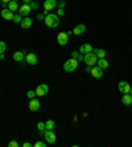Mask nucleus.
I'll return each mask as SVG.
<instances>
[{"mask_svg": "<svg viewBox=\"0 0 132 147\" xmlns=\"http://www.w3.org/2000/svg\"><path fill=\"white\" fill-rule=\"evenodd\" d=\"M122 103L124 106H131L132 105V96L129 93H127V94H124V96L122 97Z\"/></svg>", "mask_w": 132, "mask_h": 147, "instance_id": "obj_18", "label": "nucleus"}, {"mask_svg": "<svg viewBox=\"0 0 132 147\" xmlns=\"http://www.w3.org/2000/svg\"><path fill=\"white\" fill-rule=\"evenodd\" d=\"M33 144L32 143H28V142H25V143H23V147H32Z\"/></svg>", "mask_w": 132, "mask_h": 147, "instance_id": "obj_34", "label": "nucleus"}, {"mask_svg": "<svg viewBox=\"0 0 132 147\" xmlns=\"http://www.w3.org/2000/svg\"><path fill=\"white\" fill-rule=\"evenodd\" d=\"M129 94H131V96H132V89H131V92H129Z\"/></svg>", "mask_w": 132, "mask_h": 147, "instance_id": "obj_40", "label": "nucleus"}, {"mask_svg": "<svg viewBox=\"0 0 132 147\" xmlns=\"http://www.w3.org/2000/svg\"><path fill=\"white\" fill-rule=\"evenodd\" d=\"M31 1H32V0H23V3H24V4H29Z\"/></svg>", "mask_w": 132, "mask_h": 147, "instance_id": "obj_38", "label": "nucleus"}, {"mask_svg": "<svg viewBox=\"0 0 132 147\" xmlns=\"http://www.w3.org/2000/svg\"><path fill=\"white\" fill-rule=\"evenodd\" d=\"M37 129L40 131H45V123H44V122H38L37 123Z\"/></svg>", "mask_w": 132, "mask_h": 147, "instance_id": "obj_26", "label": "nucleus"}, {"mask_svg": "<svg viewBox=\"0 0 132 147\" xmlns=\"http://www.w3.org/2000/svg\"><path fill=\"white\" fill-rule=\"evenodd\" d=\"M35 96H36V90H29V92L27 93V97H28L29 99L35 98Z\"/></svg>", "mask_w": 132, "mask_h": 147, "instance_id": "obj_25", "label": "nucleus"}, {"mask_svg": "<svg viewBox=\"0 0 132 147\" xmlns=\"http://www.w3.org/2000/svg\"><path fill=\"white\" fill-rule=\"evenodd\" d=\"M118 89L119 92L122 93V94H127V93L131 92V86H129V84L127 81H120L119 82V85H118Z\"/></svg>", "mask_w": 132, "mask_h": 147, "instance_id": "obj_7", "label": "nucleus"}, {"mask_svg": "<svg viewBox=\"0 0 132 147\" xmlns=\"http://www.w3.org/2000/svg\"><path fill=\"white\" fill-rule=\"evenodd\" d=\"M25 61H27V64H29V65H36L37 61H38V58L35 53H27V56H25Z\"/></svg>", "mask_w": 132, "mask_h": 147, "instance_id": "obj_11", "label": "nucleus"}, {"mask_svg": "<svg viewBox=\"0 0 132 147\" xmlns=\"http://www.w3.org/2000/svg\"><path fill=\"white\" fill-rule=\"evenodd\" d=\"M8 9L15 12V11H19V4L17 1H15V0H11L9 3H8Z\"/></svg>", "mask_w": 132, "mask_h": 147, "instance_id": "obj_20", "label": "nucleus"}, {"mask_svg": "<svg viewBox=\"0 0 132 147\" xmlns=\"http://www.w3.org/2000/svg\"><path fill=\"white\" fill-rule=\"evenodd\" d=\"M31 11H32V8H31V5H29V4H24V3H23V5H20V7H19V13H20L23 17L28 16V15L31 13Z\"/></svg>", "mask_w": 132, "mask_h": 147, "instance_id": "obj_8", "label": "nucleus"}, {"mask_svg": "<svg viewBox=\"0 0 132 147\" xmlns=\"http://www.w3.org/2000/svg\"><path fill=\"white\" fill-rule=\"evenodd\" d=\"M49 92V86L46 84H40V85L36 88V96L38 97H45Z\"/></svg>", "mask_w": 132, "mask_h": 147, "instance_id": "obj_5", "label": "nucleus"}, {"mask_svg": "<svg viewBox=\"0 0 132 147\" xmlns=\"http://www.w3.org/2000/svg\"><path fill=\"white\" fill-rule=\"evenodd\" d=\"M29 5H31L32 11H37V9H38V7H40V4H38L37 1H33V0H32L31 3H29Z\"/></svg>", "mask_w": 132, "mask_h": 147, "instance_id": "obj_23", "label": "nucleus"}, {"mask_svg": "<svg viewBox=\"0 0 132 147\" xmlns=\"http://www.w3.org/2000/svg\"><path fill=\"white\" fill-rule=\"evenodd\" d=\"M57 7V0H45L44 1V9L45 11H52Z\"/></svg>", "mask_w": 132, "mask_h": 147, "instance_id": "obj_12", "label": "nucleus"}, {"mask_svg": "<svg viewBox=\"0 0 132 147\" xmlns=\"http://www.w3.org/2000/svg\"><path fill=\"white\" fill-rule=\"evenodd\" d=\"M15 1H17V0H15Z\"/></svg>", "mask_w": 132, "mask_h": 147, "instance_id": "obj_41", "label": "nucleus"}, {"mask_svg": "<svg viewBox=\"0 0 132 147\" xmlns=\"http://www.w3.org/2000/svg\"><path fill=\"white\" fill-rule=\"evenodd\" d=\"M77 60H78V61H82V60H83V55H82V53H79V56L77 57Z\"/></svg>", "mask_w": 132, "mask_h": 147, "instance_id": "obj_35", "label": "nucleus"}, {"mask_svg": "<svg viewBox=\"0 0 132 147\" xmlns=\"http://www.w3.org/2000/svg\"><path fill=\"white\" fill-rule=\"evenodd\" d=\"M91 74H93V77L94 78H102L103 77V69L99 68L98 65H94L93 68H91Z\"/></svg>", "mask_w": 132, "mask_h": 147, "instance_id": "obj_9", "label": "nucleus"}, {"mask_svg": "<svg viewBox=\"0 0 132 147\" xmlns=\"http://www.w3.org/2000/svg\"><path fill=\"white\" fill-rule=\"evenodd\" d=\"M0 3H1V1H0Z\"/></svg>", "mask_w": 132, "mask_h": 147, "instance_id": "obj_42", "label": "nucleus"}, {"mask_svg": "<svg viewBox=\"0 0 132 147\" xmlns=\"http://www.w3.org/2000/svg\"><path fill=\"white\" fill-rule=\"evenodd\" d=\"M85 31H86V25L85 24H78V25H75V28L73 29V33L75 34V36H79V34H82Z\"/></svg>", "mask_w": 132, "mask_h": 147, "instance_id": "obj_17", "label": "nucleus"}, {"mask_svg": "<svg viewBox=\"0 0 132 147\" xmlns=\"http://www.w3.org/2000/svg\"><path fill=\"white\" fill-rule=\"evenodd\" d=\"M65 5H66L65 0H59V1H57V7H58V8H63Z\"/></svg>", "mask_w": 132, "mask_h": 147, "instance_id": "obj_27", "label": "nucleus"}, {"mask_svg": "<svg viewBox=\"0 0 132 147\" xmlns=\"http://www.w3.org/2000/svg\"><path fill=\"white\" fill-rule=\"evenodd\" d=\"M40 107H41V102L36 98H32L31 102H29V110L31 111H37V110H40Z\"/></svg>", "mask_w": 132, "mask_h": 147, "instance_id": "obj_10", "label": "nucleus"}, {"mask_svg": "<svg viewBox=\"0 0 132 147\" xmlns=\"http://www.w3.org/2000/svg\"><path fill=\"white\" fill-rule=\"evenodd\" d=\"M0 15H1V17L5 19V20H13V12L9 11L8 8H4V9L0 12Z\"/></svg>", "mask_w": 132, "mask_h": 147, "instance_id": "obj_14", "label": "nucleus"}, {"mask_svg": "<svg viewBox=\"0 0 132 147\" xmlns=\"http://www.w3.org/2000/svg\"><path fill=\"white\" fill-rule=\"evenodd\" d=\"M21 20H23V16H21L20 13H17V15H13V23H19V24H20V23H21Z\"/></svg>", "mask_w": 132, "mask_h": 147, "instance_id": "obj_24", "label": "nucleus"}, {"mask_svg": "<svg viewBox=\"0 0 132 147\" xmlns=\"http://www.w3.org/2000/svg\"><path fill=\"white\" fill-rule=\"evenodd\" d=\"M93 47H91L90 44H82L79 47V53H82V55H86V53H90V52H93Z\"/></svg>", "mask_w": 132, "mask_h": 147, "instance_id": "obj_16", "label": "nucleus"}, {"mask_svg": "<svg viewBox=\"0 0 132 147\" xmlns=\"http://www.w3.org/2000/svg\"><path fill=\"white\" fill-rule=\"evenodd\" d=\"M97 64H98V66L99 68H102V69H107L108 68V61L106 60V58H98V61H97Z\"/></svg>", "mask_w": 132, "mask_h": 147, "instance_id": "obj_19", "label": "nucleus"}, {"mask_svg": "<svg viewBox=\"0 0 132 147\" xmlns=\"http://www.w3.org/2000/svg\"><path fill=\"white\" fill-rule=\"evenodd\" d=\"M83 61H85V64H86V65L94 66L95 64H97V61H98V57H97V55H95L94 52H90V53L83 55Z\"/></svg>", "mask_w": 132, "mask_h": 147, "instance_id": "obj_3", "label": "nucleus"}, {"mask_svg": "<svg viewBox=\"0 0 132 147\" xmlns=\"http://www.w3.org/2000/svg\"><path fill=\"white\" fill-rule=\"evenodd\" d=\"M57 42H58L59 45L65 47V45L69 42V34L66 33V32H59L58 36H57Z\"/></svg>", "mask_w": 132, "mask_h": 147, "instance_id": "obj_6", "label": "nucleus"}, {"mask_svg": "<svg viewBox=\"0 0 132 147\" xmlns=\"http://www.w3.org/2000/svg\"><path fill=\"white\" fill-rule=\"evenodd\" d=\"M78 64L79 61L77 58H70V60H66V62L63 64V70L65 72H74L77 68H78Z\"/></svg>", "mask_w": 132, "mask_h": 147, "instance_id": "obj_2", "label": "nucleus"}, {"mask_svg": "<svg viewBox=\"0 0 132 147\" xmlns=\"http://www.w3.org/2000/svg\"><path fill=\"white\" fill-rule=\"evenodd\" d=\"M0 1H3V3H7V4H8V3L11 1V0H0Z\"/></svg>", "mask_w": 132, "mask_h": 147, "instance_id": "obj_39", "label": "nucleus"}, {"mask_svg": "<svg viewBox=\"0 0 132 147\" xmlns=\"http://www.w3.org/2000/svg\"><path fill=\"white\" fill-rule=\"evenodd\" d=\"M54 127H56V122L53 119H49L45 122V129L46 130H54Z\"/></svg>", "mask_w": 132, "mask_h": 147, "instance_id": "obj_22", "label": "nucleus"}, {"mask_svg": "<svg viewBox=\"0 0 132 147\" xmlns=\"http://www.w3.org/2000/svg\"><path fill=\"white\" fill-rule=\"evenodd\" d=\"M91 68H93V66L86 65V72H87V73H90V72H91Z\"/></svg>", "mask_w": 132, "mask_h": 147, "instance_id": "obj_36", "label": "nucleus"}, {"mask_svg": "<svg viewBox=\"0 0 132 147\" xmlns=\"http://www.w3.org/2000/svg\"><path fill=\"white\" fill-rule=\"evenodd\" d=\"M5 58V55L4 53H0V60H4Z\"/></svg>", "mask_w": 132, "mask_h": 147, "instance_id": "obj_37", "label": "nucleus"}, {"mask_svg": "<svg viewBox=\"0 0 132 147\" xmlns=\"http://www.w3.org/2000/svg\"><path fill=\"white\" fill-rule=\"evenodd\" d=\"M32 24H33V19H31L29 16L23 17V20H21V23H20L21 28H24V29H27V28H31Z\"/></svg>", "mask_w": 132, "mask_h": 147, "instance_id": "obj_13", "label": "nucleus"}, {"mask_svg": "<svg viewBox=\"0 0 132 147\" xmlns=\"http://www.w3.org/2000/svg\"><path fill=\"white\" fill-rule=\"evenodd\" d=\"M93 52L97 55L98 58H104V57H106V55H107L104 49H93Z\"/></svg>", "mask_w": 132, "mask_h": 147, "instance_id": "obj_21", "label": "nucleus"}, {"mask_svg": "<svg viewBox=\"0 0 132 147\" xmlns=\"http://www.w3.org/2000/svg\"><path fill=\"white\" fill-rule=\"evenodd\" d=\"M63 13H65V9H63V8H58V11H57V15H58V16H62Z\"/></svg>", "mask_w": 132, "mask_h": 147, "instance_id": "obj_31", "label": "nucleus"}, {"mask_svg": "<svg viewBox=\"0 0 132 147\" xmlns=\"http://www.w3.org/2000/svg\"><path fill=\"white\" fill-rule=\"evenodd\" d=\"M25 53H27L25 51H17V52H15V53H13V60H15V61H17V62H23V61H24Z\"/></svg>", "mask_w": 132, "mask_h": 147, "instance_id": "obj_15", "label": "nucleus"}, {"mask_svg": "<svg viewBox=\"0 0 132 147\" xmlns=\"http://www.w3.org/2000/svg\"><path fill=\"white\" fill-rule=\"evenodd\" d=\"M5 49H7V44H5L4 41H0V51L5 52Z\"/></svg>", "mask_w": 132, "mask_h": 147, "instance_id": "obj_28", "label": "nucleus"}, {"mask_svg": "<svg viewBox=\"0 0 132 147\" xmlns=\"http://www.w3.org/2000/svg\"><path fill=\"white\" fill-rule=\"evenodd\" d=\"M44 138H45V142L49 143V144L56 143V140H57V137H56V134H54L53 130H45L44 131Z\"/></svg>", "mask_w": 132, "mask_h": 147, "instance_id": "obj_4", "label": "nucleus"}, {"mask_svg": "<svg viewBox=\"0 0 132 147\" xmlns=\"http://www.w3.org/2000/svg\"><path fill=\"white\" fill-rule=\"evenodd\" d=\"M35 147H45V142H41V140H38L35 143Z\"/></svg>", "mask_w": 132, "mask_h": 147, "instance_id": "obj_30", "label": "nucleus"}, {"mask_svg": "<svg viewBox=\"0 0 132 147\" xmlns=\"http://www.w3.org/2000/svg\"><path fill=\"white\" fill-rule=\"evenodd\" d=\"M78 56H79V51H78V52H77V51L71 52V57H73V58H77Z\"/></svg>", "mask_w": 132, "mask_h": 147, "instance_id": "obj_32", "label": "nucleus"}, {"mask_svg": "<svg viewBox=\"0 0 132 147\" xmlns=\"http://www.w3.org/2000/svg\"><path fill=\"white\" fill-rule=\"evenodd\" d=\"M8 146L9 147H19V143L16 142V140H11L9 143H8Z\"/></svg>", "mask_w": 132, "mask_h": 147, "instance_id": "obj_29", "label": "nucleus"}, {"mask_svg": "<svg viewBox=\"0 0 132 147\" xmlns=\"http://www.w3.org/2000/svg\"><path fill=\"white\" fill-rule=\"evenodd\" d=\"M37 19H38V20H44V19H45V15H44V13H38L37 15Z\"/></svg>", "mask_w": 132, "mask_h": 147, "instance_id": "obj_33", "label": "nucleus"}, {"mask_svg": "<svg viewBox=\"0 0 132 147\" xmlns=\"http://www.w3.org/2000/svg\"><path fill=\"white\" fill-rule=\"evenodd\" d=\"M45 25L49 28H57L59 25V16L56 13H48L44 19Z\"/></svg>", "mask_w": 132, "mask_h": 147, "instance_id": "obj_1", "label": "nucleus"}]
</instances>
